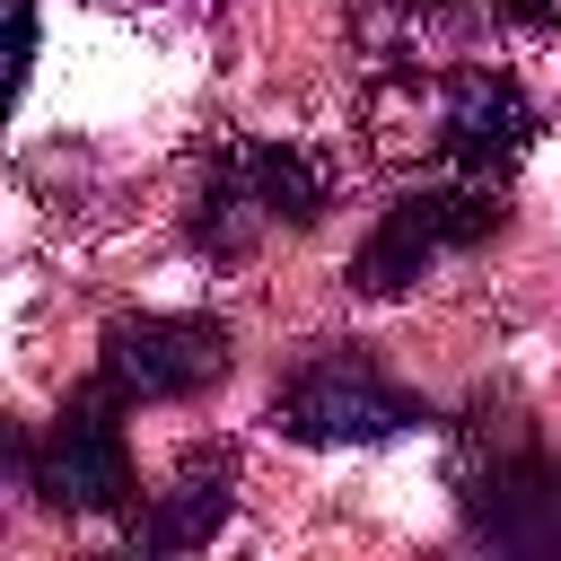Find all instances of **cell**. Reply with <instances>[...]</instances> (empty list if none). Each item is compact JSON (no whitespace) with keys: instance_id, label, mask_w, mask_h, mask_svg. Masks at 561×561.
Returning a JSON list of instances; mask_svg holds the SVG:
<instances>
[{"instance_id":"cell-1","label":"cell","mask_w":561,"mask_h":561,"mask_svg":"<svg viewBox=\"0 0 561 561\" xmlns=\"http://www.w3.org/2000/svg\"><path fill=\"white\" fill-rule=\"evenodd\" d=\"M333 202V175L316 149L298 140H245L210 167L202 184V210H193V245L210 254H245L263 228H316Z\"/></svg>"},{"instance_id":"cell-2","label":"cell","mask_w":561,"mask_h":561,"mask_svg":"<svg viewBox=\"0 0 561 561\" xmlns=\"http://www.w3.org/2000/svg\"><path fill=\"white\" fill-rule=\"evenodd\" d=\"M500 184L491 175H465V184H421V193H403L377 228H368V245L351 254V289H368V298H394V289H412L430 263H447V254H465V245H482V237H500Z\"/></svg>"},{"instance_id":"cell-3","label":"cell","mask_w":561,"mask_h":561,"mask_svg":"<svg viewBox=\"0 0 561 561\" xmlns=\"http://www.w3.org/2000/svg\"><path fill=\"white\" fill-rule=\"evenodd\" d=\"M228 368V324L210 316H123L96 342V394L131 403H184L202 386H219Z\"/></svg>"},{"instance_id":"cell-4","label":"cell","mask_w":561,"mask_h":561,"mask_svg":"<svg viewBox=\"0 0 561 561\" xmlns=\"http://www.w3.org/2000/svg\"><path fill=\"white\" fill-rule=\"evenodd\" d=\"M123 403L114 394H70L61 421L26 447V482L44 491V508H70V517H114L131 500V438L114 421Z\"/></svg>"},{"instance_id":"cell-5","label":"cell","mask_w":561,"mask_h":561,"mask_svg":"<svg viewBox=\"0 0 561 561\" xmlns=\"http://www.w3.org/2000/svg\"><path fill=\"white\" fill-rule=\"evenodd\" d=\"M272 421H280L289 438H307V447H359V438L412 430L421 403H412L394 377H377L359 351H324V359H307V368L272 394Z\"/></svg>"},{"instance_id":"cell-6","label":"cell","mask_w":561,"mask_h":561,"mask_svg":"<svg viewBox=\"0 0 561 561\" xmlns=\"http://www.w3.org/2000/svg\"><path fill=\"white\" fill-rule=\"evenodd\" d=\"M465 517L500 552H561V456H543L526 438V447L473 465L465 473Z\"/></svg>"},{"instance_id":"cell-7","label":"cell","mask_w":561,"mask_h":561,"mask_svg":"<svg viewBox=\"0 0 561 561\" xmlns=\"http://www.w3.org/2000/svg\"><path fill=\"white\" fill-rule=\"evenodd\" d=\"M543 114L535 96L508 79V70H465L447 88V114H438V149L465 167V175H508L526 149H535Z\"/></svg>"},{"instance_id":"cell-8","label":"cell","mask_w":561,"mask_h":561,"mask_svg":"<svg viewBox=\"0 0 561 561\" xmlns=\"http://www.w3.org/2000/svg\"><path fill=\"white\" fill-rule=\"evenodd\" d=\"M228 473H237V456L228 447H210V456H184V473L131 517V552H193V543H210L219 526H228Z\"/></svg>"},{"instance_id":"cell-9","label":"cell","mask_w":561,"mask_h":561,"mask_svg":"<svg viewBox=\"0 0 561 561\" xmlns=\"http://www.w3.org/2000/svg\"><path fill=\"white\" fill-rule=\"evenodd\" d=\"M35 70V0H9V79Z\"/></svg>"},{"instance_id":"cell-10","label":"cell","mask_w":561,"mask_h":561,"mask_svg":"<svg viewBox=\"0 0 561 561\" xmlns=\"http://www.w3.org/2000/svg\"><path fill=\"white\" fill-rule=\"evenodd\" d=\"M508 26H561V0H500Z\"/></svg>"}]
</instances>
